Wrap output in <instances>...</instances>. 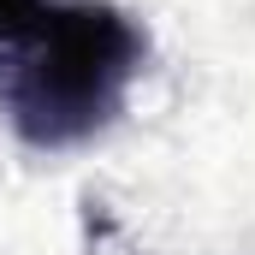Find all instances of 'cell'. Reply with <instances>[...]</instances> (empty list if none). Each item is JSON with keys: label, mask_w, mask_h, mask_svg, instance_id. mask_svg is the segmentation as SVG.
I'll return each mask as SVG.
<instances>
[{"label": "cell", "mask_w": 255, "mask_h": 255, "mask_svg": "<svg viewBox=\"0 0 255 255\" xmlns=\"http://www.w3.org/2000/svg\"><path fill=\"white\" fill-rule=\"evenodd\" d=\"M148 36L107 0H60L12 48L6 119L30 148H77L113 125L142 77Z\"/></svg>", "instance_id": "cell-1"}, {"label": "cell", "mask_w": 255, "mask_h": 255, "mask_svg": "<svg viewBox=\"0 0 255 255\" xmlns=\"http://www.w3.org/2000/svg\"><path fill=\"white\" fill-rule=\"evenodd\" d=\"M42 6L48 0H0V48H18L24 30L42 18Z\"/></svg>", "instance_id": "cell-2"}]
</instances>
